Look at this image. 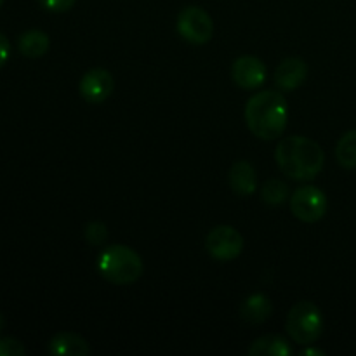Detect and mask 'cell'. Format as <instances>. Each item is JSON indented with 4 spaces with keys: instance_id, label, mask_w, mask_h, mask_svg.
Returning a JSON list of instances; mask_svg holds the SVG:
<instances>
[{
    "instance_id": "6da1fadb",
    "label": "cell",
    "mask_w": 356,
    "mask_h": 356,
    "mask_svg": "<svg viewBox=\"0 0 356 356\" xmlns=\"http://www.w3.org/2000/svg\"><path fill=\"white\" fill-rule=\"evenodd\" d=\"M289 106L284 94L277 90H263L247 101L245 124L256 138L273 141L287 129Z\"/></svg>"
},
{
    "instance_id": "7a4b0ae2",
    "label": "cell",
    "mask_w": 356,
    "mask_h": 356,
    "mask_svg": "<svg viewBox=\"0 0 356 356\" xmlns=\"http://www.w3.org/2000/svg\"><path fill=\"white\" fill-rule=\"evenodd\" d=\"M278 167L294 181L315 179L323 169L325 153L316 141L302 136H289L282 139L275 152Z\"/></svg>"
},
{
    "instance_id": "3957f363",
    "label": "cell",
    "mask_w": 356,
    "mask_h": 356,
    "mask_svg": "<svg viewBox=\"0 0 356 356\" xmlns=\"http://www.w3.org/2000/svg\"><path fill=\"white\" fill-rule=\"evenodd\" d=\"M96 266L101 277L115 285H131L143 275L139 254L120 243L106 247L97 257Z\"/></svg>"
},
{
    "instance_id": "277c9868",
    "label": "cell",
    "mask_w": 356,
    "mask_h": 356,
    "mask_svg": "<svg viewBox=\"0 0 356 356\" xmlns=\"http://www.w3.org/2000/svg\"><path fill=\"white\" fill-rule=\"evenodd\" d=\"M323 330V316L312 301H299L287 315V332L298 344H313Z\"/></svg>"
},
{
    "instance_id": "5b68a950",
    "label": "cell",
    "mask_w": 356,
    "mask_h": 356,
    "mask_svg": "<svg viewBox=\"0 0 356 356\" xmlns=\"http://www.w3.org/2000/svg\"><path fill=\"white\" fill-rule=\"evenodd\" d=\"M327 209H329L327 195L316 186L298 188L291 197V211L299 221H320L325 218Z\"/></svg>"
},
{
    "instance_id": "8992f818",
    "label": "cell",
    "mask_w": 356,
    "mask_h": 356,
    "mask_svg": "<svg viewBox=\"0 0 356 356\" xmlns=\"http://www.w3.org/2000/svg\"><path fill=\"white\" fill-rule=\"evenodd\" d=\"M177 31L190 44L202 45L207 44L212 38L214 23L207 10L197 6H190L181 10L177 16Z\"/></svg>"
},
{
    "instance_id": "52a82bcc",
    "label": "cell",
    "mask_w": 356,
    "mask_h": 356,
    "mask_svg": "<svg viewBox=\"0 0 356 356\" xmlns=\"http://www.w3.org/2000/svg\"><path fill=\"white\" fill-rule=\"evenodd\" d=\"M205 249L216 261H233L242 254L243 238L232 226H218L205 238Z\"/></svg>"
},
{
    "instance_id": "ba28073f",
    "label": "cell",
    "mask_w": 356,
    "mask_h": 356,
    "mask_svg": "<svg viewBox=\"0 0 356 356\" xmlns=\"http://www.w3.org/2000/svg\"><path fill=\"white\" fill-rule=\"evenodd\" d=\"M113 76L104 68L89 70L80 79L79 83L80 94L89 103H103V101H106L113 92Z\"/></svg>"
},
{
    "instance_id": "9c48e42d",
    "label": "cell",
    "mask_w": 356,
    "mask_h": 356,
    "mask_svg": "<svg viewBox=\"0 0 356 356\" xmlns=\"http://www.w3.org/2000/svg\"><path fill=\"white\" fill-rule=\"evenodd\" d=\"M232 79L242 89H259L266 80V66L256 56H242L233 63Z\"/></svg>"
},
{
    "instance_id": "30bf717a",
    "label": "cell",
    "mask_w": 356,
    "mask_h": 356,
    "mask_svg": "<svg viewBox=\"0 0 356 356\" xmlns=\"http://www.w3.org/2000/svg\"><path fill=\"white\" fill-rule=\"evenodd\" d=\"M308 65L301 58H287L278 65L275 72V83L282 90H294L305 83Z\"/></svg>"
},
{
    "instance_id": "8fae6325",
    "label": "cell",
    "mask_w": 356,
    "mask_h": 356,
    "mask_svg": "<svg viewBox=\"0 0 356 356\" xmlns=\"http://www.w3.org/2000/svg\"><path fill=\"white\" fill-rule=\"evenodd\" d=\"M49 353L56 356H87L90 353V346L79 334L59 332L49 341Z\"/></svg>"
},
{
    "instance_id": "7c38bea8",
    "label": "cell",
    "mask_w": 356,
    "mask_h": 356,
    "mask_svg": "<svg viewBox=\"0 0 356 356\" xmlns=\"http://www.w3.org/2000/svg\"><path fill=\"white\" fill-rule=\"evenodd\" d=\"M229 184L235 193L243 195V197L252 195L257 190V174L254 167L245 160L233 163L229 169Z\"/></svg>"
},
{
    "instance_id": "4fadbf2b",
    "label": "cell",
    "mask_w": 356,
    "mask_h": 356,
    "mask_svg": "<svg viewBox=\"0 0 356 356\" xmlns=\"http://www.w3.org/2000/svg\"><path fill=\"white\" fill-rule=\"evenodd\" d=\"M240 315L249 323H263L273 315V302L264 294H252L243 301Z\"/></svg>"
},
{
    "instance_id": "5bb4252c",
    "label": "cell",
    "mask_w": 356,
    "mask_h": 356,
    "mask_svg": "<svg viewBox=\"0 0 356 356\" xmlns=\"http://www.w3.org/2000/svg\"><path fill=\"white\" fill-rule=\"evenodd\" d=\"M294 353L291 343L285 337L275 336H263L254 341L252 346L249 348L250 356H291Z\"/></svg>"
},
{
    "instance_id": "9a60e30c",
    "label": "cell",
    "mask_w": 356,
    "mask_h": 356,
    "mask_svg": "<svg viewBox=\"0 0 356 356\" xmlns=\"http://www.w3.org/2000/svg\"><path fill=\"white\" fill-rule=\"evenodd\" d=\"M17 47H19V52L26 58H40L51 47V40H49L47 33L40 30H28L24 31L23 35L17 40Z\"/></svg>"
},
{
    "instance_id": "2e32d148",
    "label": "cell",
    "mask_w": 356,
    "mask_h": 356,
    "mask_svg": "<svg viewBox=\"0 0 356 356\" xmlns=\"http://www.w3.org/2000/svg\"><path fill=\"white\" fill-rule=\"evenodd\" d=\"M291 197V190H289L287 183L280 179H268L261 188V198L264 204L271 205V207H280Z\"/></svg>"
},
{
    "instance_id": "e0dca14e",
    "label": "cell",
    "mask_w": 356,
    "mask_h": 356,
    "mask_svg": "<svg viewBox=\"0 0 356 356\" xmlns=\"http://www.w3.org/2000/svg\"><path fill=\"white\" fill-rule=\"evenodd\" d=\"M336 159L344 169H356V131H350L336 146Z\"/></svg>"
},
{
    "instance_id": "ac0fdd59",
    "label": "cell",
    "mask_w": 356,
    "mask_h": 356,
    "mask_svg": "<svg viewBox=\"0 0 356 356\" xmlns=\"http://www.w3.org/2000/svg\"><path fill=\"white\" fill-rule=\"evenodd\" d=\"M83 236L90 245H103L108 238V228L103 222H90V225H87Z\"/></svg>"
},
{
    "instance_id": "d6986e66",
    "label": "cell",
    "mask_w": 356,
    "mask_h": 356,
    "mask_svg": "<svg viewBox=\"0 0 356 356\" xmlns=\"http://www.w3.org/2000/svg\"><path fill=\"white\" fill-rule=\"evenodd\" d=\"M26 353V348L23 343L13 337H2L0 339V356H23Z\"/></svg>"
},
{
    "instance_id": "ffe728a7",
    "label": "cell",
    "mask_w": 356,
    "mask_h": 356,
    "mask_svg": "<svg viewBox=\"0 0 356 356\" xmlns=\"http://www.w3.org/2000/svg\"><path fill=\"white\" fill-rule=\"evenodd\" d=\"M76 0H38L42 7L49 13H66L75 6Z\"/></svg>"
},
{
    "instance_id": "44dd1931",
    "label": "cell",
    "mask_w": 356,
    "mask_h": 356,
    "mask_svg": "<svg viewBox=\"0 0 356 356\" xmlns=\"http://www.w3.org/2000/svg\"><path fill=\"white\" fill-rule=\"evenodd\" d=\"M10 54V44L7 40V37L3 33H0V68L7 63Z\"/></svg>"
},
{
    "instance_id": "7402d4cb",
    "label": "cell",
    "mask_w": 356,
    "mask_h": 356,
    "mask_svg": "<svg viewBox=\"0 0 356 356\" xmlns=\"http://www.w3.org/2000/svg\"><path fill=\"white\" fill-rule=\"evenodd\" d=\"M301 355H302V356H308V355H318V356H323V355H325V351H322V350H315V348H313V350H302V351H301Z\"/></svg>"
},
{
    "instance_id": "603a6c76",
    "label": "cell",
    "mask_w": 356,
    "mask_h": 356,
    "mask_svg": "<svg viewBox=\"0 0 356 356\" xmlns=\"http://www.w3.org/2000/svg\"><path fill=\"white\" fill-rule=\"evenodd\" d=\"M2 329H3V316L0 315V332H2Z\"/></svg>"
},
{
    "instance_id": "cb8c5ba5",
    "label": "cell",
    "mask_w": 356,
    "mask_h": 356,
    "mask_svg": "<svg viewBox=\"0 0 356 356\" xmlns=\"http://www.w3.org/2000/svg\"><path fill=\"white\" fill-rule=\"evenodd\" d=\"M3 2H6V0H0V7H2V6H3Z\"/></svg>"
}]
</instances>
